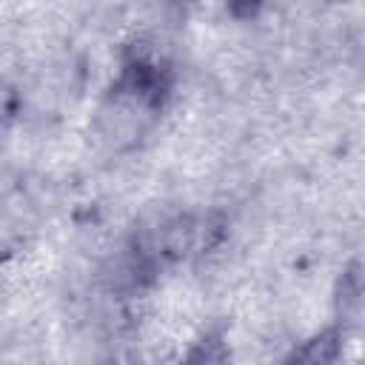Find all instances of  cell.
<instances>
[{"label":"cell","instance_id":"6da1fadb","mask_svg":"<svg viewBox=\"0 0 365 365\" xmlns=\"http://www.w3.org/2000/svg\"><path fill=\"white\" fill-rule=\"evenodd\" d=\"M180 365H228V345L220 334H205L188 348Z\"/></svg>","mask_w":365,"mask_h":365}]
</instances>
